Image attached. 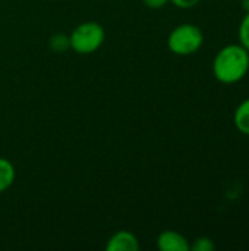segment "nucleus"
<instances>
[{"label": "nucleus", "instance_id": "obj_1", "mask_svg": "<svg viewBox=\"0 0 249 251\" xmlns=\"http://www.w3.org/2000/svg\"><path fill=\"white\" fill-rule=\"evenodd\" d=\"M211 69L219 82L226 85L236 84L249 72V51L239 43L227 44L214 56Z\"/></svg>", "mask_w": 249, "mask_h": 251}, {"label": "nucleus", "instance_id": "obj_2", "mask_svg": "<svg viewBox=\"0 0 249 251\" xmlns=\"http://www.w3.org/2000/svg\"><path fill=\"white\" fill-rule=\"evenodd\" d=\"M204 44V34L194 24H181L175 26L167 37V47L173 54L191 56L195 54Z\"/></svg>", "mask_w": 249, "mask_h": 251}, {"label": "nucleus", "instance_id": "obj_3", "mask_svg": "<svg viewBox=\"0 0 249 251\" xmlns=\"http://www.w3.org/2000/svg\"><path fill=\"white\" fill-rule=\"evenodd\" d=\"M106 40V31L98 22H82L73 28L69 35V47L78 54H91L97 51Z\"/></svg>", "mask_w": 249, "mask_h": 251}, {"label": "nucleus", "instance_id": "obj_4", "mask_svg": "<svg viewBox=\"0 0 249 251\" xmlns=\"http://www.w3.org/2000/svg\"><path fill=\"white\" fill-rule=\"evenodd\" d=\"M157 247L161 251H191V243L178 231H163L157 237Z\"/></svg>", "mask_w": 249, "mask_h": 251}, {"label": "nucleus", "instance_id": "obj_5", "mask_svg": "<svg viewBox=\"0 0 249 251\" xmlns=\"http://www.w3.org/2000/svg\"><path fill=\"white\" fill-rule=\"evenodd\" d=\"M107 251H138L139 250V240L135 234L131 231H117L114 232L107 244H106Z\"/></svg>", "mask_w": 249, "mask_h": 251}, {"label": "nucleus", "instance_id": "obj_6", "mask_svg": "<svg viewBox=\"0 0 249 251\" xmlns=\"http://www.w3.org/2000/svg\"><path fill=\"white\" fill-rule=\"evenodd\" d=\"M233 124L241 134L249 137V97H247L244 101H241L238 107L235 109Z\"/></svg>", "mask_w": 249, "mask_h": 251}, {"label": "nucleus", "instance_id": "obj_7", "mask_svg": "<svg viewBox=\"0 0 249 251\" xmlns=\"http://www.w3.org/2000/svg\"><path fill=\"white\" fill-rule=\"evenodd\" d=\"M16 178V169L13 166V163L6 159V157H0V194L7 191Z\"/></svg>", "mask_w": 249, "mask_h": 251}, {"label": "nucleus", "instance_id": "obj_8", "mask_svg": "<svg viewBox=\"0 0 249 251\" xmlns=\"http://www.w3.org/2000/svg\"><path fill=\"white\" fill-rule=\"evenodd\" d=\"M238 40H239V44L244 46L249 51V12H245V16L242 18V21L239 24Z\"/></svg>", "mask_w": 249, "mask_h": 251}, {"label": "nucleus", "instance_id": "obj_9", "mask_svg": "<svg viewBox=\"0 0 249 251\" xmlns=\"http://www.w3.org/2000/svg\"><path fill=\"white\" fill-rule=\"evenodd\" d=\"M216 244L211 238L208 237H198L192 244H191V251H214Z\"/></svg>", "mask_w": 249, "mask_h": 251}, {"label": "nucleus", "instance_id": "obj_10", "mask_svg": "<svg viewBox=\"0 0 249 251\" xmlns=\"http://www.w3.org/2000/svg\"><path fill=\"white\" fill-rule=\"evenodd\" d=\"M50 46L56 51H63V50H66L69 47V37H66L65 34H56V35L51 37Z\"/></svg>", "mask_w": 249, "mask_h": 251}, {"label": "nucleus", "instance_id": "obj_11", "mask_svg": "<svg viewBox=\"0 0 249 251\" xmlns=\"http://www.w3.org/2000/svg\"><path fill=\"white\" fill-rule=\"evenodd\" d=\"M201 0H170L172 4H175L179 9H192L195 7Z\"/></svg>", "mask_w": 249, "mask_h": 251}, {"label": "nucleus", "instance_id": "obj_12", "mask_svg": "<svg viewBox=\"0 0 249 251\" xmlns=\"http://www.w3.org/2000/svg\"><path fill=\"white\" fill-rule=\"evenodd\" d=\"M142 3H144L148 9H154V10H157V9L164 7L167 3H170V0H142Z\"/></svg>", "mask_w": 249, "mask_h": 251}, {"label": "nucleus", "instance_id": "obj_13", "mask_svg": "<svg viewBox=\"0 0 249 251\" xmlns=\"http://www.w3.org/2000/svg\"><path fill=\"white\" fill-rule=\"evenodd\" d=\"M242 7L245 9V12H249V0H242Z\"/></svg>", "mask_w": 249, "mask_h": 251}]
</instances>
